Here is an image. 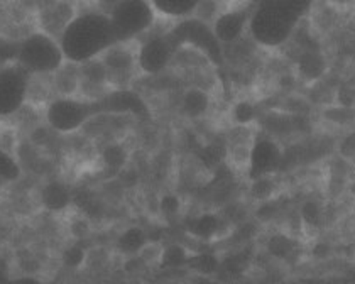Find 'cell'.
Instances as JSON below:
<instances>
[{"label":"cell","mask_w":355,"mask_h":284,"mask_svg":"<svg viewBox=\"0 0 355 284\" xmlns=\"http://www.w3.org/2000/svg\"><path fill=\"white\" fill-rule=\"evenodd\" d=\"M64 60L85 64L98 60L117 46L109 14L87 12L75 15L58 37Z\"/></svg>","instance_id":"6da1fadb"},{"label":"cell","mask_w":355,"mask_h":284,"mask_svg":"<svg viewBox=\"0 0 355 284\" xmlns=\"http://www.w3.org/2000/svg\"><path fill=\"white\" fill-rule=\"evenodd\" d=\"M301 15L288 0H259L250 10L249 33L259 44L276 48L291 36Z\"/></svg>","instance_id":"7a4b0ae2"},{"label":"cell","mask_w":355,"mask_h":284,"mask_svg":"<svg viewBox=\"0 0 355 284\" xmlns=\"http://www.w3.org/2000/svg\"><path fill=\"white\" fill-rule=\"evenodd\" d=\"M64 55L58 37L40 30L22 41L17 49V64L31 76L55 75L64 64Z\"/></svg>","instance_id":"3957f363"},{"label":"cell","mask_w":355,"mask_h":284,"mask_svg":"<svg viewBox=\"0 0 355 284\" xmlns=\"http://www.w3.org/2000/svg\"><path fill=\"white\" fill-rule=\"evenodd\" d=\"M117 44L129 43L153 28L156 10L150 0H119L109 14Z\"/></svg>","instance_id":"277c9868"},{"label":"cell","mask_w":355,"mask_h":284,"mask_svg":"<svg viewBox=\"0 0 355 284\" xmlns=\"http://www.w3.org/2000/svg\"><path fill=\"white\" fill-rule=\"evenodd\" d=\"M95 100L73 97H58L46 109V121L53 130L60 134H71L87 125L98 115Z\"/></svg>","instance_id":"5b68a950"},{"label":"cell","mask_w":355,"mask_h":284,"mask_svg":"<svg viewBox=\"0 0 355 284\" xmlns=\"http://www.w3.org/2000/svg\"><path fill=\"white\" fill-rule=\"evenodd\" d=\"M168 34L171 36L176 48H180V46L183 44H190L193 48L205 53L214 63H220V60H222V48H220L222 43L217 39L211 26L200 21V19H183V21H181L175 29L169 30Z\"/></svg>","instance_id":"8992f818"},{"label":"cell","mask_w":355,"mask_h":284,"mask_svg":"<svg viewBox=\"0 0 355 284\" xmlns=\"http://www.w3.org/2000/svg\"><path fill=\"white\" fill-rule=\"evenodd\" d=\"M31 75L19 64L0 68V117H12L26 105Z\"/></svg>","instance_id":"52a82bcc"},{"label":"cell","mask_w":355,"mask_h":284,"mask_svg":"<svg viewBox=\"0 0 355 284\" xmlns=\"http://www.w3.org/2000/svg\"><path fill=\"white\" fill-rule=\"evenodd\" d=\"M176 49L178 48L168 33L161 34V36L149 37L139 49V66L148 75H159V73H163L169 66Z\"/></svg>","instance_id":"ba28073f"},{"label":"cell","mask_w":355,"mask_h":284,"mask_svg":"<svg viewBox=\"0 0 355 284\" xmlns=\"http://www.w3.org/2000/svg\"><path fill=\"white\" fill-rule=\"evenodd\" d=\"M250 10L252 9H235L218 14L211 24V29L220 43H234L249 29Z\"/></svg>","instance_id":"9c48e42d"},{"label":"cell","mask_w":355,"mask_h":284,"mask_svg":"<svg viewBox=\"0 0 355 284\" xmlns=\"http://www.w3.org/2000/svg\"><path fill=\"white\" fill-rule=\"evenodd\" d=\"M98 112H141L142 100L130 91H114L95 100Z\"/></svg>","instance_id":"30bf717a"},{"label":"cell","mask_w":355,"mask_h":284,"mask_svg":"<svg viewBox=\"0 0 355 284\" xmlns=\"http://www.w3.org/2000/svg\"><path fill=\"white\" fill-rule=\"evenodd\" d=\"M55 88L60 97H73L76 90L82 87V73H80V64L64 61L63 66L58 70L55 75Z\"/></svg>","instance_id":"8fae6325"},{"label":"cell","mask_w":355,"mask_h":284,"mask_svg":"<svg viewBox=\"0 0 355 284\" xmlns=\"http://www.w3.org/2000/svg\"><path fill=\"white\" fill-rule=\"evenodd\" d=\"M202 0H150L156 14L171 19L193 17Z\"/></svg>","instance_id":"7c38bea8"},{"label":"cell","mask_w":355,"mask_h":284,"mask_svg":"<svg viewBox=\"0 0 355 284\" xmlns=\"http://www.w3.org/2000/svg\"><path fill=\"white\" fill-rule=\"evenodd\" d=\"M277 157H279V152H277L276 145H272L269 141H259L254 145L252 154H250L252 170L256 172L269 171L277 164Z\"/></svg>","instance_id":"4fadbf2b"},{"label":"cell","mask_w":355,"mask_h":284,"mask_svg":"<svg viewBox=\"0 0 355 284\" xmlns=\"http://www.w3.org/2000/svg\"><path fill=\"white\" fill-rule=\"evenodd\" d=\"M208 107H210V97L200 88L188 90L181 100V112L190 118H198L205 115Z\"/></svg>","instance_id":"5bb4252c"},{"label":"cell","mask_w":355,"mask_h":284,"mask_svg":"<svg viewBox=\"0 0 355 284\" xmlns=\"http://www.w3.org/2000/svg\"><path fill=\"white\" fill-rule=\"evenodd\" d=\"M69 191L64 183L61 181H49L42 190V202L53 212H61L68 206L69 203Z\"/></svg>","instance_id":"9a60e30c"},{"label":"cell","mask_w":355,"mask_h":284,"mask_svg":"<svg viewBox=\"0 0 355 284\" xmlns=\"http://www.w3.org/2000/svg\"><path fill=\"white\" fill-rule=\"evenodd\" d=\"M300 71L304 78L316 80L325 73V60L320 53L308 51L300 57Z\"/></svg>","instance_id":"2e32d148"},{"label":"cell","mask_w":355,"mask_h":284,"mask_svg":"<svg viewBox=\"0 0 355 284\" xmlns=\"http://www.w3.org/2000/svg\"><path fill=\"white\" fill-rule=\"evenodd\" d=\"M102 161L109 168H114V170H117V168H122L123 164H125V161H127L125 149H123L122 145H119V144L107 145V148L102 151Z\"/></svg>","instance_id":"e0dca14e"},{"label":"cell","mask_w":355,"mask_h":284,"mask_svg":"<svg viewBox=\"0 0 355 284\" xmlns=\"http://www.w3.org/2000/svg\"><path fill=\"white\" fill-rule=\"evenodd\" d=\"M254 117H256V110L249 102L237 103L234 109V121L239 124H249L250 121H254Z\"/></svg>","instance_id":"ac0fdd59"},{"label":"cell","mask_w":355,"mask_h":284,"mask_svg":"<svg viewBox=\"0 0 355 284\" xmlns=\"http://www.w3.org/2000/svg\"><path fill=\"white\" fill-rule=\"evenodd\" d=\"M327 118L337 124H349L355 118V112L350 107H340V109H331L327 112Z\"/></svg>","instance_id":"d6986e66"},{"label":"cell","mask_w":355,"mask_h":284,"mask_svg":"<svg viewBox=\"0 0 355 284\" xmlns=\"http://www.w3.org/2000/svg\"><path fill=\"white\" fill-rule=\"evenodd\" d=\"M142 233L137 232V230H130V232H127L125 236L122 237V249H125V252H132V251H137L139 247L142 245Z\"/></svg>","instance_id":"ffe728a7"},{"label":"cell","mask_w":355,"mask_h":284,"mask_svg":"<svg viewBox=\"0 0 355 284\" xmlns=\"http://www.w3.org/2000/svg\"><path fill=\"white\" fill-rule=\"evenodd\" d=\"M338 100H340L342 107H352L355 103V90L352 87H343L338 91Z\"/></svg>","instance_id":"44dd1931"},{"label":"cell","mask_w":355,"mask_h":284,"mask_svg":"<svg viewBox=\"0 0 355 284\" xmlns=\"http://www.w3.org/2000/svg\"><path fill=\"white\" fill-rule=\"evenodd\" d=\"M342 156L345 157H355V134H350L343 139L342 145H340Z\"/></svg>","instance_id":"7402d4cb"},{"label":"cell","mask_w":355,"mask_h":284,"mask_svg":"<svg viewBox=\"0 0 355 284\" xmlns=\"http://www.w3.org/2000/svg\"><path fill=\"white\" fill-rule=\"evenodd\" d=\"M288 2L293 3L301 14H304L311 7V2H313V0H288Z\"/></svg>","instance_id":"603a6c76"}]
</instances>
